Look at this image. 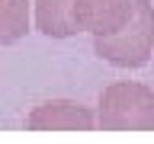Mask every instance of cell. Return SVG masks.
<instances>
[{"label": "cell", "instance_id": "1", "mask_svg": "<svg viewBox=\"0 0 154 144\" xmlns=\"http://www.w3.org/2000/svg\"><path fill=\"white\" fill-rule=\"evenodd\" d=\"M96 128L103 131H154V90L138 80H116L100 93Z\"/></svg>", "mask_w": 154, "mask_h": 144}, {"label": "cell", "instance_id": "2", "mask_svg": "<svg viewBox=\"0 0 154 144\" xmlns=\"http://www.w3.org/2000/svg\"><path fill=\"white\" fill-rule=\"evenodd\" d=\"M93 55L112 67H144L154 55V3L135 0L132 19L119 32L93 38Z\"/></svg>", "mask_w": 154, "mask_h": 144}, {"label": "cell", "instance_id": "3", "mask_svg": "<svg viewBox=\"0 0 154 144\" xmlns=\"http://www.w3.org/2000/svg\"><path fill=\"white\" fill-rule=\"evenodd\" d=\"M135 0H74L71 22L74 32H90L93 38H106L132 19Z\"/></svg>", "mask_w": 154, "mask_h": 144}, {"label": "cell", "instance_id": "4", "mask_svg": "<svg viewBox=\"0 0 154 144\" xmlns=\"http://www.w3.org/2000/svg\"><path fill=\"white\" fill-rule=\"evenodd\" d=\"M29 131H93L96 112L74 99H48L26 115Z\"/></svg>", "mask_w": 154, "mask_h": 144}, {"label": "cell", "instance_id": "5", "mask_svg": "<svg viewBox=\"0 0 154 144\" xmlns=\"http://www.w3.org/2000/svg\"><path fill=\"white\" fill-rule=\"evenodd\" d=\"M71 7H74V0H35L32 3V22L48 38H71L77 35L74 22H71Z\"/></svg>", "mask_w": 154, "mask_h": 144}, {"label": "cell", "instance_id": "6", "mask_svg": "<svg viewBox=\"0 0 154 144\" xmlns=\"http://www.w3.org/2000/svg\"><path fill=\"white\" fill-rule=\"evenodd\" d=\"M32 26V3L29 0H0V45L23 42Z\"/></svg>", "mask_w": 154, "mask_h": 144}]
</instances>
